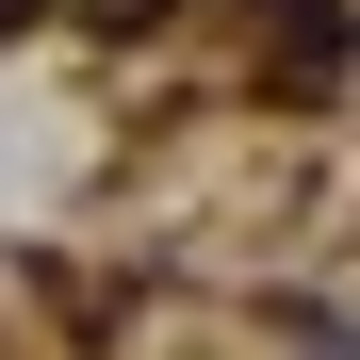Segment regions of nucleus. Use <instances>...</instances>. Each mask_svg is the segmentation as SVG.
<instances>
[{
  "label": "nucleus",
  "instance_id": "nucleus-2",
  "mask_svg": "<svg viewBox=\"0 0 360 360\" xmlns=\"http://www.w3.org/2000/svg\"><path fill=\"white\" fill-rule=\"evenodd\" d=\"M0 17H33V0H0Z\"/></svg>",
  "mask_w": 360,
  "mask_h": 360
},
{
  "label": "nucleus",
  "instance_id": "nucleus-1",
  "mask_svg": "<svg viewBox=\"0 0 360 360\" xmlns=\"http://www.w3.org/2000/svg\"><path fill=\"white\" fill-rule=\"evenodd\" d=\"M278 66H295V82L344 66V17H328V0H278Z\"/></svg>",
  "mask_w": 360,
  "mask_h": 360
}]
</instances>
